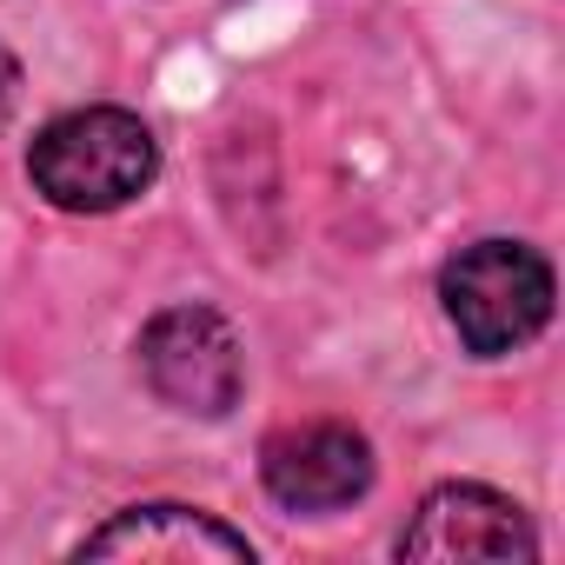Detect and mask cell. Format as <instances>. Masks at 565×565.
I'll list each match as a JSON object with an SVG mask.
<instances>
[{
  "mask_svg": "<svg viewBox=\"0 0 565 565\" xmlns=\"http://www.w3.org/2000/svg\"><path fill=\"white\" fill-rule=\"evenodd\" d=\"M34 186L61 206V213H114L134 193L153 186L160 173V147L147 134L140 114L127 107H81L41 127L34 153H28Z\"/></svg>",
  "mask_w": 565,
  "mask_h": 565,
  "instance_id": "cell-1",
  "label": "cell"
},
{
  "mask_svg": "<svg viewBox=\"0 0 565 565\" xmlns=\"http://www.w3.org/2000/svg\"><path fill=\"white\" fill-rule=\"evenodd\" d=\"M439 300H446V320L459 327L466 353L499 360V353L545 333V320H552V266L519 239H479L459 259H446Z\"/></svg>",
  "mask_w": 565,
  "mask_h": 565,
  "instance_id": "cell-2",
  "label": "cell"
},
{
  "mask_svg": "<svg viewBox=\"0 0 565 565\" xmlns=\"http://www.w3.org/2000/svg\"><path fill=\"white\" fill-rule=\"evenodd\" d=\"M140 373L167 406H180L193 419H226L246 393L239 333L213 307H167L140 333Z\"/></svg>",
  "mask_w": 565,
  "mask_h": 565,
  "instance_id": "cell-3",
  "label": "cell"
},
{
  "mask_svg": "<svg viewBox=\"0 0 565 565\" xmlns=\"http://www.w3.org/2000/svg\"><path fill=\"white\" fill-rule=\"evenodd\" d=\"M259 479L287 512H340L373 486V446L340 419L287 426V433L266 439Z\"/></svg>",
  "mask_w": 565,
  "mask_h": 565,
  "instance_id": "cell-4",
  "label": "cell"
},
{
  "mask_svg": "<svg viewBox=\"0 0 565 565\" xmlns=\"http://www.w3.org/2000/svg\"><path fill=\"white\" fill-rule=\"evenodd\" d=\"M406 558H532L539 539L525 512L492 486H439L399 539Z\"/></svg>",
  "mask_w": 565,
  "mask_h": 565,
  "instance_id": "cell-5",
  "label": "cell"
},
{
  "mask_svg": "<svg viewBox=\"0 0 565 565\" xmlns=\"http://www.w3.org/2000/svg\"><path fill=\"white\" fill-rule=\"evenodd\" d=\"M81 558H147V565H200V558H220V565H253V545L246 532L193 512V505H134L120 519H107L100 532H87Z\"/></svg>",
  "mask_w": 565,
  "mask_h": 565,
  "instance_id": "cell-6",
  "label": "cell"
},
{
  "mask_svg": "<svg viewBox=\"0 0 565 565\" xmlns=\"http://www.w3.org/2000/svg\"><path fill=\"white\" fill-rule=\"evenodd\" d=\"M14 114V61H8V47H0V120Z\"/></svg>",
  "mask_w": 565,
  "mask_h": 565,
  "instance_id": "cell-7",
  "label": "cell"
}]
</instances>
